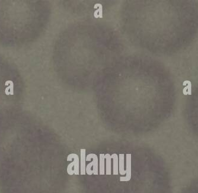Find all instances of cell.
I'll list each match as a JSON object with an SVG mask.
<instances>
[{
  "mask_svg": "<svg viewBox=\"0 0 198 193\" xmlns=\"http://www.w3.org/2000/svg\"><path fill=\"white\" fill-rule=\"evenodd\" d=\"M123 37L116 28L99 19H82L68 24L54 47L58 76L70 86L96 85L105 71L125 54Z\"/></svg>",
  "mask_w": 198,
  "mask_h": 193,
  "instance_id": "obj_1",
  "label": "cell"
},
{
  "mask_svg": "<svg viewBox=\"0 0 198 193\" xmlns=\"http://www.w3.org/2000/svg\"><path fill=\"white\" fill-rule=\"evenodd\" d=\"M62 2V6L66 9H68L69 11L73 10V12L75 14L77 15H83L85 16V15H90L91 13L93 12L94 16H98L97 14V12H98L102 15L103 12H104L108 7L109 8V1L108 3L105 4L106 1H99L97 3H95L94 1H93V3L91 4V1H90L89 4H82L81 1H61Z\"/></svg>",
  "mask_w": 198,
  "mask_h": 193,
  "instance_id": "obj_2",
  "label": "cell"
},
{
  "mask_svg": "<svg viewBox=\"0 0 198 193\" xmlns=\"http://www.w3.org/2000/svg\"><path fill=\"white\" fill-rule=\"evenodd\" d=\"M183 92H184V94H191V82H190V81H189L188 85H187V87H186V88L184 89Z\"/></svg>",
  "mask_w": 198,
  "mask_h": 193,
  "instance_id": "obj_3",
  "label": "cell"
}]
</instances>
